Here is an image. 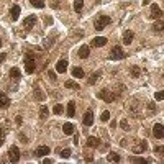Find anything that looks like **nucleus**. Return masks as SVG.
I'll use <instances>...</instances> for the list:
<instances>
[{"label":"nucleus","mask_w":164,"mask_h":164,"mask_svg":"<svg viewBox=\"0 0 164 164\" xmlns=\"http://www.w3.org/2000/svg\"><path fill=\"white\" fill-rule=\"evenodd\" d=\"M34 69H36V59H34V54L33 53H28L25 56V71L28 74H33Z\"/></svg>","instance_id":"obj_1"},{"label":"nucleus","mask_w":164,"mask_h":164,"mask_svg":"<svg viewBox=\"0 0 164 164\" xmlns=\"http://www.w3.org/2000/svg\"><path fill=\"white\" fill-rule=\"evenodd\" d=\"M112 23V18L110 17H107V15H100L97 20H95V30H98V31H102L103 28L107 26V25H110Z\"/></svg>","instance_id":"obj_2"},{"label":"nucleus","mask_w":164,"mask_h":164,"mask_svg":"<svg viewBox=\"0 0 164 164\" xmlns=\"http://www.w3.org/2000/svg\"><path fill=\"white\" fill-rule=\"evenodd\" d=\"M97 97H98V98H102V100H105V102H108V103H112V102H115V100H117V95H115V94H112L110 90H102V92H98Z\"/></svg>","instance_id":"obj_3"},{"label":"nucleus","mask_w":164,"mask_h":164,"mask_svg":"<svg viewBox=\"0 0 164 164\" xmlns=\"http://www.w3.org/2000/svg\"><path fill=\"white\" fill-rule=\"evenodd\" d=\"M125 58V51L120 46H113L112 51H110V59L117 61V59H123Z\"/></svg>","instance_id":"obj_4"},{"label":"nucleus","mask_w":164,"mask_h":164,"mask_svg":"<svg viewBox=\"0 0 164 164\" xmlns=\"http://www.w3.org/2000/svg\"><path fill=\"white\" fill-rule=\"evenodd\" d=\"M8 156H10V161L12 162H18V159H20V149H18V146H12L10 151H8Z\"/></svg>","instance_id":"obj_5"},{"label":"nucleus","mask_w":164,"mask_h":164,"mask_svg":"<svg viewBox=\"0 0 164 164\" xmlns=\"http://www.w3.org/2000/svg\"><path fill=\"white\" fill-rule=\"evenodd\" d=\"M146 149H148V143H146V141H140L138 145H135V146L131 148V151L136 153V154H140V153H145Z\"/></svg>","instance_id":"obj_6"},{"label":"nucleus","mask_w":164,"mask_h":164,"mask_svg":"<svg viewBox=\"0 0 164 164\" xmlns=\"http://www.w3.org/2000/svg\"><path fill=\"white\" fill-rule=\"evenodd\" d=\"M36 17L34 15H30V17H26L25 21H23V26H25V30H31V28L34 26V23H36Z\"/></svg>","instance_id":"obj_7"},{"label":"nucleus","mask_w":164,"mask_h":164,"mask_svg":"<svg viewBox=\"0 0 164 164\" xmlns=\"http://www.w3.org/2000/svg\"><path fill=\"white\" fill-rule=\"evenodd\" d=\"M153 135H154L156 138H164V125L156 123V125L153 126Z\"/></svg>","instance_id":"obj_8"},{"label":"nucleus","mask_w":164,"mask_h":164,"mask_svg":"<svg viewBox=\"0 0 164 164\" xmlns=\"http://www.w3.org/2000/svg\"><path fill=\"white\" fill-rule=\"evenodd\" d=\"M82 122H84L85 126H90L92 123H94V112H92V110H87V112H85Z\"/></svg>","instance_id":"obj_9"},{"label":"nucleus","mask_w":164,"mask_h":164,"mask_svg":"<svg viewBox=\"0 0 164 164\" xmlns=\"http://www.w3.org/2000/svg\"><path fill=\"white\" fill-rule=\"evenodd\" d=\"M10 107V98L3 92H0V108H8Z\"/></svg>","instance_id":"obj_10"},{"label":"nucleus","mask_w":164,"mask_h":164,"mask_svg":"<svg viewBox=\"0 0 164 164\" xmlns=\"http://www.w3.org/2000/svg\"><path fill=\"white\" fill-rule=\"evenodd\" d=\"M161 15H162L161 8H159V7L156 5V3H153V5H151V18H153V20H156V18H159Z\"/></svg>","instance_id":"obj_11"},{"label":"nucleus","mask_w":164,"mask_h":164,"mask_svg":"<svg viewBox=\"0 0 164 164\" xmlns=\"http://www.w3.org/2000/svg\"><path fill=\"white\" fill-rule=\"evenodd\" d=\"M66 69H67V61L66 59L58 61V64H56V71H58L59 74H62V72H66Z\"/></svg>","instance_id":"obj_12"},{"label":"nucleus","mask_w":164,"mask_h":164,"mask_svg":"<svg viewBox=\"0 0 164 164\" xmlns=\"http://www.w3.org/2000/svg\"><path fill=\"white\" fill-rule=\"evenodd\" d=\"M133 38H135V33H133V31L126 30V31L123 33V43H125V45H131Z\"/></svg>","instance_id":"obj_13"},{"label":"nucleus","mask_w":164,"mask_h":164,"mask_svg":"<svg viewBox=\"0 0 164 164\" xmlns=\"http://www.w3.org/2000/svg\"><path fill=\"white\" fill-rule=\"evenodd\" d=\"M49 151H51V149H49L48 146H40V148H36L34 154H36L38 158H40V156H48V154H49Z\"/></svg>","instance_id":"obj_14"},{"label":"nucleus","mask_w":164,"mask_h":164,"mask_svg":"<svg viewBox=\"0 0 164 164\" xmlns=\"http://www.w3.org/2000/svg\"><path fill=\"white\" fill-rule=\"evenodd\" d=\"M92 45H94L95 48H102V46L107 45V38H103V36H97L94 41H92Z\"/></svg>","instance_id":"obj_15"},{"label":"nucleus","mask_w":164,"mask_h":164,"mask_svg":"<svg viewBox=\"0 0 164 164\" xmlns=\"http://www.w3.org/2000/svg\"><path fill=\"white\" fill-rule=\"evenodd\" d=\"M87 146L89 148H98V146H100V140L95 138V136H90L87 140Z\"/></svg>","instance_id":"obj_16"},{"label":"nucleus","mask_w":164,"mask_h":164,"mask_svg":"<svg viewBox=\"0 0 164 164\" xmlns=\"http://www.w3.org/2000/svg\"><path fill=\"white\" fill-rule=\"evenodd\" d=\"M89 54H90V49H89V46H81V49H79V58H82V59H87V58H89Z\"/></svg>","instance_id":"obj_17"},{"label":"nucleus","mask_w":164,"mask_h":164,"mask_svg":"<svg viewBox=\"0 0 164 164\" xmlns=\"http://www.w3.org/2000/svg\"><path fill=\"white\" fill-rule=\"evenodd\" d=\"M10 15H12L13 21H15V20H18V17H20V7H18V5H13V7H12Z\"/></svg>","instance_id":"obj_18"},{"label":"nucleus","mask_w":164,"mask_h":164,"mask_svg":"<svg viewBox=\"0 0 164 164\" xmlns=\"http://www.w3.org/2000/svg\"><path fill=\"white\" fill-rule=\"evenodd\" d=\"M62 131H64V135H72L74 133V125L72 123H64L62 125Z\"/></svg>","instance_id":"obj_19"},{"label":"nucleus","mask_w":164,"mask_h":164,"mask_svg":"<svg viewBox=\"0 0 164 164\" xmlns=\"http://www.w3.org/2000/svg\"><path fill=\"white\" fill-rule=\"evenodd\" d=\"M74 115H76V103L71 100L67 103V117H74Z\"/></svg>","instance_id":"obj_20"},{"label":"nucleus","mask_w":164,"mask_h":164,"mask_svg":"<svg viewBox=\"0 0 164 164\" xmlns=\"http://www.w3.org/2000/svg\"><path fill=\"white\" fill-rule=\"evenodd\" d=\"M153 30L154 31H164V21L162 20H156L154 25H153Z\"/></svg>","instance_id":"obj_21"},{"label":"nucleus","mask_w":164,"mask_h":164,"mask_svg":"<svg viewBox=\"0 0 164 164\" xmlns=\"http://www.w3.org/2000/svg\"><path fill=\"white\" fill-rule=\"evenodd\" d=\"M48 113H49L48 112V107L46 105H41V108H40V118L41 120H46L48 118Z\"/></svg>","instance_id":"obj_22"},{"label":"nucleus","mask_w":164,"mask_h":164,"mask_svg":"<svg viewBox=\"0 0 164 164\" xmlns=\"http://www.w3.org/2000/svg\"><path fill=\"white\" fill-rule=\"evenodd\" d=\"M20 76H21V74H20V71H18L17 67H12V69H10V77H12V79L18 81V79H20Z\"/></svg>","instance_id":"obj_23"},{"label":"nucleus","mask_w":164,"mask_h":164,"mask_svg":"<svg viewBox=\"0 0 164 164\" xmlns=\"http://www.w3.org/2000/svg\"><path fill=\"white\" fill-rule=\"evenodd\" d=\"M98 77H100V71H97V72H94L90 77H89V84L92 85V84H95L97 81H98Z\"/></svg>","instance_id":"obj_24"},{"label":"nucleus","mask_w":164,"mask_h":164,"mask_svg":"<svg viewBox=\"0 0 164 164\" xmlns=\"http://www.w3.org/2000/svg\"><path fill=\"white\" fill-rule=\"evenodd\" d=\"M66 89H74V90H79V84L74 82V81H66Z\"/></svg>","instance_id":"obj_25"},{"label":"nucleus","mask_w":164,"mask_h":164,"mask_svg":"<svg viewBox=\"0 0 164 164\" xmlns=\"http://www.w3.org/2000/svg\"><path fill=\"white\" fill-rule=\"evenodd\" d=\"M72 76L74 77H79V79H81V77H84V71L81 67H74L72 69Z\"/></svg>","instance_id":"obj_26"},{"label":"nucleus","mask_w":164,"mask_h":164,"mask_svg":"<svg viewBox=\"0 0 164 164\" xmlns=\"http://www.w3.org/2000/svg\"><path fill=\"white\" fill-rule=\"evenodd\" d=\"M82 7H84V0H76V2H74V10H76L77 13L82 10Z\"/></svg>","instance_id":"obj_27"},{"label":"nucleus","mask_w":164,"mask_h":164,"mask_svg":"<svg viewBox=\"0 0 164 164\" xmlns=\"http://www.w3.org/2000/svg\"><path fill=\"white\" fill-rule=\"evenodd\" d=\"M108 161H110V162H120V156H118L117 153L112 151V153L108 154Z\"/></svg>","instance_id":"obj_28"},{"label":"nucleus","mask_w":164,"mask_h":164,"mask_svg":"<svg viewBox=\"0 0 164 164\" xmlns=\"http://www.w3.org/2000/svg\"><path fill=\"white\" fill-rule=\"evenodd\" d=\"M62 112H64V107H62L61 103H56L54 108H53V113H56V115H61Z\"/></svg>","instance_id":"obj_29"},{"label":"nucleus","mask_w":164,"mask_h":164,"mask_svg":"<svg viewBox=\"0 0 164 164\" xmlns=\"http://www.w3.org/2000/svg\"><path fill=\"white\" fill-rule=\"evenodd\" d=\"M33 7H36V8H43L45 7V0H30Z\"/></svg>","instance_id":"obj_30"},{"label":"nucleus","mask_w":164,"mask_h":164,"mask_svg":"<svg viewBox=\"0 0 164 164\" xmlns=\"http://www.w3.org/2000/svg\"><path fill=\"white\" fill-rule=\"evenodd\" d=\"M130 162H138V164H141V162H153V159H143V158H130Z\"/></svg>","instance_id":"obj_31"},{"label":"nucleus","mask_w":164,"mask_h":164,"mask_svg":"<svg viewBox=\"0 0 164 164\" xmlns=\"http://www.w3.org/2000/svg\"><path fill=\"white\" fill-rule=\"evenodd\" d=\"M140 74H141V69L138 66H133L131 67V77H140Z\"/></svg>","instance_id":"obj_32"},{"label":"nucleus","mask_w":164,"mask_h":164,"mask_svg":"<svg viewBox=\"0 0 164 164\" xmlns=\"http://www.w3.org/2000/svg\"><path fill=\"white\" fill-rule=\"evenodd\" d=\"M154 154L156 156H164V146H156L154 148Z\"/></svg>","instance_id":"obj_33"},{"label":"nucleus","mask_w":164,"mask_h":164,"mask_svg":"<svg viewBox=\"0 0 164 164\" xmlns=\"http://www.w3.org/2000/svg\"><path fill=\"white\" fill-rule=\"evenodd\" d=\"M69 156H71V149L69 148H66V149H62V151H61V158L62 159H67Z\"/></svg>","instance_id":"obj_34"},{"label":"nucleus","mask_w":164,"mask_h":164,"mask_svg":"<svg viewBox=\"0 0 164 164\" xmlns=\"http://www.w3.org/2000/svg\"><path fill=\"white\" fill-rule=\"evenodd\" d=\"M100 120H102V122H108V120H110V112H102V115H100Z\"/></svg>","instance_id":"obj_35"},{"label":"nucleus","mask_w":164,"mask_h":164,"mask_svg":"<svg viewBox=\"0 0 164 164\" xmlns=\"http://www.w3.org/2000/svg\"><path fill=\"white\" fill-rule=\"evenodd\" d=\"M154 98H156V100H164V90L156 92V94H154Z\"/></svg>","instance_id":"obj_36"},{"label":"nucleus","mask_w":164,"mask_h":164,"mask_svg":"<svg viewBox=\"0 0 164 164\" xmlns=\"http://www.w3.org/2000/svg\"><path fill=\"white\" fill-rule=\"evenodd\" d=\"M34 97L40 98V100H43V98H45V95H43L41 92H40V89H38V87H34Z\"/></svg>","instance_id":"obj_37"},{"label":"nucleus","mask_w":164,"mask_h":164,"mask_svg":"<svg viewBox=\"0 0 164 164\" xmlns=\"http://www.w3.org/2000/svg\"><path fill=\"white\" fill-rule=\"evenodd\" d=\"M120 126H122L125 131H128V130H130V125H128V122H126V120H122V122H120Z\"/></svg>","instance_id":"obj_38"},{"label":"nucleus","mask_w":164,"mask_h":164,"mask_svg":"<svg viewBox=\"0 0 164 164\" xmlns=\"http://www.w3.org/2000/svg\"><path fill=\"white\" fill-rule=\"evenodd\" d=\"M51 43H54V38H51V36H49V38L45 41V46H46V48H49V46H51Z\"/></svg>","instance_id":"obj_39"},{"label":"nucleus","mask_w":164,"mask_h":164,"mask_svg":"<svg viewBox=\"0 0 164 164\" xmlns=\"http://www.w3.org/2000/svg\"><path fill=\"white\" fill-rule=\"evenodd\" d=\"M59 0H51V7H53V8H59Z\"/></svg>","instance_id":"obj_40"},{"label":"nucleus","mask_w":164,"mask_h":164,"mask_svg":"<svg viewBox=\"0 0 164 164\" xmlns=\"http://www.w3.org/2000/svg\"><path fill=\"white\" fill-rule=\"evenodd\" d=\"M48 74H49V79H51L53 82H56V74L53 72V71H49V72H48Z\"/></svg>","instance_id":"obj_41"},{"label":"nucleus","mask_w":164,"mask_h":164,"mask_svg":"<svg viewBox=\"0 0 164 164\" xmlns=\"http://www.w3.org/2000/svg\"><path fill=\"white\" fill-rule=\"evenodd\" d=\"M148 107H149V112H151V113H154V112H156V107H154V103H151V102H149V103H148Z\"/></svg>","instance_id":"obj_42"},{"label":"nucleus","mask_w":164,"mask_h":164,"mask_svg":"<svg viewBox=\"0 0 164 164\" xmlns=\"http://www.w3.org/2000/svg\"><path fill=\"white\" fill-rule=\"evenodd\" d=\"M5 58H7V54H3V53H2V54H0V64H2V62L5 61Z\"/></svg>","instance_id":"obj_43"},{"label":"nucleus","mask_w":164,"mask_h":164,"mask_svg":"<svg viewBox=\"0 0 164 164\" xmlns=\"http://www.w3.org/2000/svg\"><path fill=\"white\" fill-rule=\"evenodd\" d=\"M74 143L79 145V135H74Z\"/></svg>","instance_id":"obj_44"},{"label":"nucleus","mask_w":164,"mask_h":164,"mask_svg":"<svg viewBox=\"0 0 164 164\" xmlns=\"http://www.w3.org/2000/svg\"><path fill=\"white\" fill-rule=\"evenodd\" d=\"M3 133H5V130H3L2 126H0V138H3Z\"/></svg>","instance_id":"obj_45"},{"label":"nucleus","mask_w":164,"mask_h":164,"mask_svg":"<svg viewBox=\"0 0 164 164\" xmlns=\"http://www.w3.org/2000/svg\"><path fill=\"white\" fill-rule=\"evenodd\" d=\"M21 122H23V118H21V117H17V123L21 125Z\"/></svg>","instance_id":"obj_46"},{"label":"nucleus","mask_w":164,"mask_h":164,"mask_svg":"<svg viewBox=\"0 0 164 164\" xmlns=\"http://www.w3.org/2000/svg\"><path fill=\"white\" fill-rule=\"evenodd\" d=\"M3 145V138H0V146H2Z\"/></svg>","instance_id":"obj_47"},{"label":"nucleus","mask_w":164,"mask_h":164,"mask_svg":"<svg viewBox=\"0 0 164 164\" xmlns=\"http://www.w3.org/2000/svg\"><path fill=\"white\" fill-rule=\"evenodd\" d=\"M0 45H2V40H0Z\"/></svg>","instance_id":"obj_48"}]
</instances>
